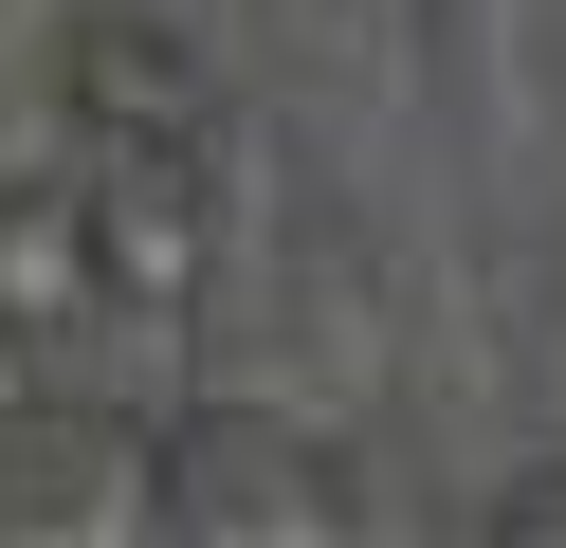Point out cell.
<instances>
[{
    "mask_svg": "<svg viewBox=\"0 0 566 548\" xmlns=\"http://www.w3.org/2000/svg\"><path fill=\"white\" fill-rule=\"evenodd\" d=\"M74 238H92V311L111 329H184L201 275H220L201 128H74Z\"/></svg>",
    "mask_w": 566,
    "mask_h": 548,
    "instance_id": "cell-1",
    "label": "cell"
},
{
    "mask_svg": "<svg viewBox=\"0 0 566 548\" xmlns=\"http://www.w3.org/2000/svg\"><path fill=\"white\" fill-rule=\"evenodd\" d=\"M165 494V421L147 402H92V384H38L0 421V530L19 548H128Z\"/></svg>",
    "mask_w": 566,
    "mask_h": 548,
    "instance_id": "cell-2",
    "label": "cell"
},
{
    "mask_svg": "<svg viewBox=\"0 0 566 548\" xmlns=\"http://www.w3.org/2000/svg\"><path fill=\"white\" fill-rule=\"evenodd\" d=\"M147 530H293V548H311V530H366V511L329 494V457H311L293 421H184Z\"/></svg>",
    "mask_w": 566,
    "mask_h": 548,
    "instance_id": "cell-3",
    "label": "cell"
},
{
    "mask_svg": "<svg viewBox=\"0 0 566 548\" xmlns=\"http://www.w3.org/2000/svg\"><path fill=\"white\" fill-rule=\"evenodd\" d=\"M74 348H92L74 165H0V365H74Z\"/></svg>",
    "mask_w": 566,
    "mask_h": 548,
    "instance_id": "cell-4",
    "label": "cell"
},
{
    "mask_svg": "<svg viewBox=\"0 0 566 548\" xmlns=\"http://www.w3.org/2000/svg\"><path fill=\"white\" fill-rule=\"evenodd\" d=\"M55 110H74V128H201V73H184V37L128 0V19H92V37H74Z\"/></svg>",
    "mask_w": 566,
    "mask_h": 548,
    "instance_id": "cell-5",
    "label": "cell"
}]
</instances>
